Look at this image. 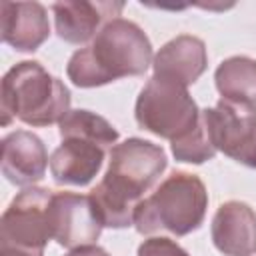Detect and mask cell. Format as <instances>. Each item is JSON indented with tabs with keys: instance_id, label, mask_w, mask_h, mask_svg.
I'll return each mask as SVG.
<instances>
[{
	"instance_id": "obj_13",
	"label": "cell",
	"mask_w": 256,
	"mask_h": 256,
	"mask_svg": "<svg viewBox=\"0 0 256 256\" xmlns=\"http://www.w3.org/2000/svg\"><path fill=\"white\" fill-rule=\"evenodd\" d=\"M0 32L14 50L34 52L50 36L48 12L40 2H2Z\"/></svg>"
},
{
	"instance_id": "obj_5",
	"label": "cell",
	"mask_w": 256,
	"mask_h": 256,
	"mask_svg": "<svg viewBox=\"0 0 256 256\" xmlns=\"http://www.w3.org/2000/svg\"><path fill=\"white\" fill-rule=\"evenodd\" d=\"M134 116L142 130L174 142L198 126L202 110H198L186 86L152 76L136 98Z\"/></svg>"
},
{
	"instance_id": "obj_17",
	"label": "cell",
	"mask_w": 256,
	"mask_h": 256,
	"mask_svg": "<svg viewBox=\"0 0 256 256\" xmlns=\"http://www.w3.org/2000/svg\"><path fill=\"white\" fill-rule=\"evenodd\" d=\"M172 144V154L178 162H188V164H202L208 162L216 156V148L212 144V138L208 134V128L204 124V118H200L198 126L182 136L180 140L170 142Z\"/></svg>"
},
{
	"instance_id": "obj_11",
	"label": "cell",
	"mask_w": 256,
	"mask_h": 256,
	"mask_svg": "<svg viewBox=\"0 0 256 256\" xmlns=\"http://www.w3.org/2000/svg\"><path fill=\"white\" fill-rule=\"evenodd\" d=\"M212 242L224 256H254L256 254V212L240 200H230L218 206L212 226Z\"/></svg>"
},
{
	"instance_id": "obj_4",
	"label": "cell",
	"mask_w": 256,
	"mask_h": 256,
	"mask_svg": "<svg viewBox=\"0 0 256 256\" xmlns=\"http://www.w3.org/2000/svg\"><path fill=\"white\" fill-rule=\"evenodd\" d=\"M208 208L204 182L190 172L174 170L160 186L142 198L134 210V226L140 234L166 230L186 236L200 228Z\"/></svg>"
},
{
	"instance_id": "obj_18",
	"label": "cell",
	"mask_w": 256,
	"mask_h": 256,
	"mask_svg": "<svg viewBox=\"0 0 256 256\" xmlns=\"http://www.w3.org/2000/svg\"><path fill=\"white\" fill-rule=\"evenodd\" d=\"M138 256H188V252L166 236H152L138 246Z\"/></svg>"
},
{
	"instance_id": "obj_12",
	"label": "cell",
	"mask_w": 256,
	"mask_h": 256,
	"mask_svg": "<svg viewBox=\"0 0 256 256\" xmlns=\"http://www.w3.org/2000/svg\"><path fill=\"white\" fill-rule=\"evenodd\" d=\"M50 166L42 140L28 130H16L2 140V174L16 186H34Z\"/></svg>"
},
{
	"instance_id": "obj_3",
	"label": "cell",
	"mask_w": 256,
	"mask_h": 256,
	"mask_svg": "<svg viewBox=\"0 0 256 256\" xmlns=\"http://www.w3.org/2000/svg\"><path fill=\"white\" fill-rule=\"evenodd\" d=\"M2 124L20 120L28 126L60 124L70 112V90L40 62L24 60L12 66L0 86Z\"/></svg>"
},
{
	"instance_id": "obj_9",
	"label": "cell",
	"mask_w": 256,
	"mask_h": 256,
	"mask_svg": "<svg viewBox=\"0 0 256 256\" xmlns=\"http://www.w3.org/2000/svg\"><path fill=\"white\" fill-rule=\"evenodd\" d=\"M102 144L82 136H62V144L50 156V174L56 184L62 186H86L90 184L106 158Z\"/></svg>"
},
{
	"instance_id": "obj_15",
	"label": "cell",
	"mask_w": 256,
	"mask_h": 256,
	"mask_svg": "<svg viewBox=\"0 0 256 256\" xmlns=\"http://www.w3.org/2000/svg\"><path fill=\"white\" fill-rule=\"evenodd\" d=\"M216 90L224 100L256 104V60L232 56L220 62L214 72Z\"/></svg>"
},
{
	"instance_id": "obj_20",
	"label": "cell",
	"mask_w": 256,
	"mask_h": 256,
	"mask_svg": "<svg viewBox=\"0 0 256 256\" xmlns=\"http://www.w3.org/2000/svg\"><path fill=\"white\" fill-rule=\"evenodd\" d=\"M66 256H110V254L96 244H88V246H80V248L70 250Z\"/></svg>"
},
{
	"instance_id": "obj_7",
	"label": "cell",
	"mask_w": 256,
	"mask_h": 256,
	"mask_svg": "<svg viewBox=\"0 0 256 256\" xmlns=\"http://www.w3.org/2000/svg\"><path fill=\"white\" fill-rule=\"evenodd\" d=\"M50 198L52 190L40 186H28L16 194L0 220V244L44 250L52 240L48 226Z\"/></svg>"
},
{
	"instance_id": "obj_6",
	"label": "cell",
	"mask_w": 256,
	"mask_h": 256,
	"mask_svg": "<svg viewBox=\"0 0 256 256\" xmlns=\"http://www.w3.org/2000/svg\"><path fill=\"white\" fill-rule=\"evenodd\" d=\"M202 118L218 152L256 168V104L220 98L214 108L202 110Z\"/></svg>"
},
{
	"instance_id": "obj_19",
	"label": "cell",
	"mask_w": 256,
	"mask_h": 256,
	"mask_svg": "<svg viewBox=\"0 0 256 256\" xmlns=\"http://www.w3.org/2000/svg\"><path fill=\"white\" fill-rule=\"evenodd\" d=\"M0 256H44V250H30L10 244H0Z\"/></svg>"
},
{
	"instance_id": "obj_16",
	"label": "cell",
	"mask_w": 256,
	"mask_h": 256,
	"mask_svg": "<svg viewBox=\"0 0 256 256\" xmlns=\"http://www.w3.org/2000/svg\"><path fill=\"white\" fill-rule=\"evenodd\" d=\"M58 126H60V138L62 136H82V138H90L110 150L118 142V130L106 118H102L100 114L90 112V110H70Z\"/></svg>"
},
{
	"instance_id": "obj_8",
	"label": "cell",
	"mask_w": 256,
	"mask_h": 256,
	"mask_svg": "<svg viewBox=\"0 0 256 256\" xmlns=\"http://www.w3.org/2000/svg\"><path fill=\"white\" fill-rule=\"evenodd\" d=\"M48 226L52 240L68 250L94 244L104 228L90 194L76 192H52Z\"/></svg>"
},
{
	"instance_id": "obj_1",
	"label": "cell",
	"mask_w": 256,
	"mask_h": 256,
	"mask_svg": "<svg viewBox=\"0 0 256 256\" xmlns=\"http://www.w3.org/2000/svg\"><path fill=\"white\" fill-rule=\"evenodd\" d=\"M168 166L162 146L142 138H128L110 150L108 170L90 190L98 216L108 228H126L134 210Z\"/></svg>"
},
{
	"instance_id": "obj_10",
	"label": "cell",
	"mask_w": 256,
	"mask_h": 256,
	"mask_svg": "<svg viewBox=\"0 0 256 256\" xmlns=\"http://www.w3.org/2000/svg\"><path fill=\"white\" fill-rule=\"evenodd\" d=\"M122 2H84V0H64L52 4L56 34L70 44H84L94 40V36L114 18H120Z\"/></svg>"
},
{
	"instance_id": "obj_14",
	"label": "cell",
	"mask_w": 256,
	"mask_h": 256,
	"mask_svg": "<svg viewBox=\"0 0 256 256\" xmlns=\"http://www.w3.org/2000/svg\"><path fill=\"white\" fill-rule=\"evenodd\" d=\"M208 66L206 44L190 34H180L166 42L154 56L152 76L174 80L182 86L194 84Z\"/></svg>"
},
{
	"instance_id": "obj_2",
	"label": "cell",
	"mask_w": 256,
	"mask_h": 256,
	"mask_svg": "<svg viewBox=\"0 0 256 256\" xmlns=\"http://www.w3.org/2000/svg\"><path fill=\"white\" fill-rule=\"evenodd\" d=\"M152 60L146 32L132 20L114 18L88 46L70 56L66 74L78 88H96L124 76H142Z\"/></svg>"
}]
</instances>
